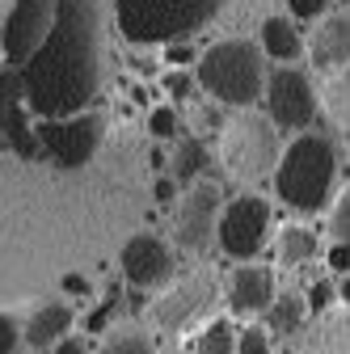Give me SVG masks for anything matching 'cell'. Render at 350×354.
I'll return each mask as SVG.
<instances>
[{
	"instance_id": "obj_1",
	"label": "cell",
	"mask_w": 350,
	"mask_h": 354,
	"mask_svg": "<svg viewBox=\"0 0 350 354\" xmlns=\"http://www.w3.org/2000/svg\"><path fill=\"white\" fill-rule=\"evenodd\" d=\"M30 118L89 110L106 80V0H55V21L17 68Z\"/></svg>"
},
{
	"instance_id": "obj_2",
	"label": "cell",
	"mask_w": 350,
	"mask_h": 354,
	"mask_svg": "<svg viewBox=\"0 0 350 354\" xmlns=\"http://www.w3.org/2000/svg\"><path fill=\"white\" fill-rule=\"evenodd\" d=\"M338 182V148L321 131H295V140L279 152L275 165V190L279 198L300 211V215H317L329 207Z\"/></svg>"
},
{
	"instance_id": "obj_3",
	"label": "cell",
	"mask_w": 350,
	"mask_h": 354,
	"mask_svg": "<svg viewBox=\"0 0 350 354\" xmlns=\"http://www.w3.org/2000/svg\"><path fill=\"white\" fill-rule=\"evenodd\" d=\"M118 34L136 47H165L194 38L228 9V0H110Z\"/></svg>"
},
{
	"instance_id": "obj_4",
	"label": "cell",
	"mask_w": 350,
	"mask_h": 354,
	"mask_svg": "<svg viewBox=\"0 0 350 354\" xmlns=\"http://www.w3.org/2000/svg\"><path fill=\"white\" fill-rule=\"evenodd\" d=\"M261 80H266V55L253 38H220L194 55V84L207 88V97L220 106H257Z\"/></svg>"
},
{
	"instance_id": "obj_5",
	"label": "cell",
	"mask_w": 350,
	"mask_h": 354,
	"mask_svg": "<svg viewBox=\"0 0 350 354\" xmlns=\"http://www.w3.org/2000/svg\"><path fill=\"white\" fill-rule=\"evenodd\" d=\"M279 127L266 114H237L232 122H220V160L241 182H261L279 165Z\"/></svg>"
},
{
	"instance_id": "obj_6",
	"label": "cell",
	"mask_w": 350,
	"mask_h": 354,
	"mask_svg": "<svg viewBox=\"0 0 350 354\" xmlns=\"http://www.w3.org/2000/svg\"><path fill=\"white\" fill-rule=\"evenodd\" d=\"M261 102H266V118L279 131H308L321 114V93L313 76L295 64H275L266 68L261 80Z\"/></svg>"
},
{
	"instance_id": "obj_7",
	"label": "cell",
	"mask_w": 350,
	"mask_h": 354,
	"mask_svg": "<svg viewBox=\"0 0 350 354\" xmlns=\"http://www.w3.org/2000/svg\"><path fill=\"white\" fill-rule=\"evenodd\" d=\"M42 160H55L59 169H84L106 144V118L80 110L72 118H42L34 122Z\"/></svg>"
},
{
	"instance_id": "obj_8",
	"label": "cell",
	"mask_w": 350,
	"mask_h": 354,
	"mask_svg": "<svg viewBox=\"0 0 350 354\" xmlns=\"http://www.w3.org/2000/svg\"><path fill=\"white\" fill-rule=\"evenodd\" d=\"M266 236H270V203L261 194H237L232 203H220L215 241L228 257H257Z\"/></svg>"
},
{
	"instance_id": "obj_9",
	"label": "cell",
	"mask_w": 350,
	"mask_h": 354,
	"mask_svg": "<svg viewBox=\"0 0 350 354\" xmlns=\"http://www.w3.org/2000/svg\"><path fill=\"white\" fill-rule=\"evenodd\" d=\"M55 21V0H13L0 26V51L9 68H21Z\"/></svg>"
},
{
	"instance_id": "obj_10",
	"label": "cell",
	"mask_w": 350,
	"mask_h": 354,
	"mask_svg": "<svg viewBox=\"0 0 350 354\" xmlns=\"http://www.w3.org/2000/svg\"><path fill=\"white\" fill-rule=\"evenodd\" d=\"M220 186L215 182H203V177H194V182L186 186L182 203H178V219H173V236H178L182 249L190 253H203L211 241H215V215H220Z\"/></svg>"
},
{
	"instance_id": "obj_11",
	"label": "cell",
	"mask_w": 350,
	"mask_h": 354,
	"mask_svg": "<svg viewBox=\"0 0 350 354\" xmlns=\"http://www.w3.org/2000/svg\"><path fill=\"white\" fill-rule=\"evenodd\" d=\"M215 299V279L211 274H190V279H182L173 291H165L152 308H148V321L160 329V333H178V329H186L203 308Z\"/></svg>"
},
{
	"instance_id": "obj_12",
	"label": "cell",
	"mask_w": 350,
	"mask_h": 354,
	"mask_svg": "<svg viewBox=\"0 0 350 354\" xmlns=\"http://www.w3.org/2000/svg\"><path fill=\"white\" fill-rule=\"evenodd\" d=\"M118 266H122V279L131 287L148 291V287L169 283V274H173V253H169V245L156 232H136V236L122 245Z\"/></svg>"
},
{
	"instance_id": "obj_13",
	"label": "cell",
	"mask_w": 350,
	"mask_h": 354,
	"mask_svg": "<svg viewBox=\"0 0 350 354\" xmlns=\"http://www.w3.org/2000/svg\"><path fill=\"white\" fill-rule=\"evenodd\" d=\"M275 270L270 266H249V261H241L237 270H232V279H228V308L237 317H257L261 308H266L270 299H275Z\"/></svg>"
},
{
	"instance_id": "obj_14",
	"label": "cell",
	"mask_w": 350,
	"mask_h": 354,
	"mask_svg": "<svg viewBox=\"0 0 350 354\" xmlns=\"http://www.w3.org/2000/svg\"><path fill=\"white\" fill-rule=\"evenodd\" d=\"M346 55H350V17L346 9L325 17L317 38H313V68L317 72H346Z\"/></svg>"
},
{
	"instance_id": "obj_15",
	"label": "cell",
	"mask_w": 350,
	"mask_h": 354,
	"mask_svg": "<svg viewBox=\"0 0 350 354\" xmlns=\"http://www.w3.org/2000/svg\"><path fill=\"white\" fill-rule=\"evenodd\" d=\"M64 333H72V308L59 304V299L38 304L34 313H30V321H26V329H21V337H26L30 350H51Z\"/></svg>"
},
{
	"instance_id": "obj_16",
	"label": "cell",
	"mask_w": 350,
	"mask_h": 354,
	"mask_svg": "<svg viewBox=\"0 0 350 354\" xmlns=\"http://www.w3.org/2000/svg\"><path fill=\"white\" fill-rule=\"evenodd\" d=\"M257 47L275 64H295L304 55V38H300L291 17H266L261 21V34H257Z\"/></svg>"
},
{
	"instance_id": "obj_17",
	"label": "cell",
	"mask_w": 350,
	"mask_h": 354,
	"mask_svg": "<svg viewBox=\"0 0 350 354\" xmlns=\"http://www.w3.org/2000/svg\"><path fill=\"white\" fill-rule=\"evenodd\" d=\"M261 317H266V333L291 337L304 325V317H308V308H304V295L300 291H283V295H275L266 308H261Z\"/></svg>"
},
{
	"instance_id": "obj_18",
	"label": "cell",
	"mask_w": 350,
	"mask_h": 354,
	"mask_svg": "<svg viewBox=\"0 0 350 354\" xmlns=\"http://www.w3.org/2000/svg\"><path fill=\"white\" fill-rule=\"evenodd\" d=\"M203 173H207V144L199 136H178L173 140V182L190 186Z\"/></svg>"
},
{
	"instance_id": "obj_19",
	"label": "cell",
	"mask_w": 350,
	"mask_h": 354,
	"mask_svg": "<svg viewBox=\"0 0 350 354\" xmlns=\"http://www.w3.org/2000/svg\"><path fill=\"white\" fill-rule=\"evenodd\" d=\"M317 253H321V241H317L313 228L287 224V228L279 232V257H283L287 266H304V261H313Z\"/></svg>"
},
{
	"instance_id": "obj_20",
	"label": "cell",
	"mask_w": 350,
	"mask_h": 354,
	"mask_svg": "<svg viewBox=\"0 0 350 354\" xmlns=\"http://www.w3.org/2000/svg\"><path fill=\"white\" fill-rule=\"evenodd\" d=\"M98 354H156V337H152L148 329H140V325H118V329L102 342Z\"/></svg>"
},
{
	"instance_id": "obj_21",
	"label": "cell",
	"mask_w": 350,
	"mask_h": 354,
	"mask_svg": "<svg viewBox=\"0 0 350 354\" xmlns=\"http://www.w3.org/2000/svg\"><path fill=\"white\" fill-rule=\"evenodd\" d=\"M17 106H26L21 102V80H17V68L5 64V68H0V152H9L5 148V127H9Z\"/></svg>"
},
{
	"instance_id": "obj_22",
	"label": "cell",
	"mask_w": 350,
	"mask_h": 354,
	"mask_svg": "<svg viewBox=\"0 0 350 354\" xmlns=\"http://www.w3.org/2000/svg\"><path fill=\"white\" fill-rule=\"evenodd\" d=\"M232 342H237V329H232L228 317H220V321H211V325L199 333L194 354H232Z\"/></svg>"
},
{
	"instance_id": "obj_23",
	"label": "cell",
	"mask_w": 350,
	"mask_h": 354,
	"mask_svg": "<svg viewBox=\"0 0 350 354\" xmlns=\"http://www.w3.org/2000/svg\"><path fill=\"white\" fill-rule=\"evenodd\" d=\"M148 131H152V140H178L182 136V114L173 106H156L148 114Z\"/></svg>"
},
{
	"instance_id": "obj_24",
	"label": "cell",
	"mask_w": 350,
	"mask_h": 354,
	"mask_svg": "<svg viewBox=\"0 0 350 354\" xmlns=\"http://www.w3.org/2000/svg\"><path fill=\"white\" fill-rule=\"evenodd\" d=\"M160 88H165V93L173 97V106H178V102H190L194 97V72H186V68H169L165 76H160Z\"/></svg>"
},
{
	"instance_id": "obj_25",
	"label": "cell",
	"mask_w": 350,
	"mask_h": 354,
	"mask_svg": "<svg viewBox=\"0 0 350 354\" xmlns=\"http://www.w3.org/2000/svg\"><path fill=\"white\" fill-rule=\"evenodd\" d=\"M232 354H270V333L261 325H249L237 342H232Z\"/></svg>"
},
{
	"instance_id": "obj_26",
	"label": "cell",
	"mask_w": 350,
	"mask_h": 354,
	"mask_svg": "<svg viewBox=\"0 0 350 354\" xmlns=\"http://www.w3.org/2000/svg\"><path fill=\"white\" fill-rule=\"evenodd\" d=\"M333 299H338V287H333L329 279H317V283L308 287V295H304V308H308V313H325Z\"/></svg>"
},
{
	"instance_id": "obj_27",
	"label": "cell",
	"mask_w": 350,
	"mask_h": 354,
	"mask_svg": "<svg viewBox=\"0 0 350 354\" xmlns=\"http://www.w3.org/2000/svg\"><path fill=\"white\" fill-rule=\"evenodd\" d=\"M329 236H333V241H346V236H350V198H346V190H342V198L329 207Z\"/></svg>"
},
{
	"instance_id": "obj_28",
	"label": "cell",
	"mask_w": 350,
	"mask_h": 354,
	"mask_svg": "<svg viewBox=\"0 0 350 354\" xmlns=\"http://www.w3.org/2000/svg\"><path fill=\"white\" fill-rule=\"evenodd\" d=\"M287 13L291 21H317L329 13V0H287Z\"/></svg>"
},
{
	"instance_id": "obj_29",
	"label": "cell",
	"mask_w": 350,
	"mask_h": 354,
	"mask_svg": "<svg viewBox=\"0 0 350 354\" xmlns=\"http://www.w3.org/2000/svg\"><path fill=\"white\" fill-rule=\"evenodd\" d=\"M21 342V321L13 313H0V354H17Z\"/></svg>"
},
{
	"instance_id": "obj_30",
	"label": "cell",
	"mask_w": 350,
	"mask_h": 354,
	"mask_svg": "<svg viewBox=\"0 0 350 354\" xmlns=\"http://www.w3.org/2000/svg\"><path fill=\"white\" fill-rule=\"evenodd\" d=\"M194 47H190V38H178V42H165V59H169V68H186V64H194Z\"/></svg>"
},
{
	"instance_id": "obj_31",
	"label": "cell",
	"mask_w": 350,
	"mask_h": 354,
	"mask_svg": "<svg viewBox=\"0 0 350 354\" xmlns=\"http://www.w3.org/2000/svg\"><path fill=\"white\" fill-rule=\"evenodd\" d=\"M114 308H118V291H110V299L98 308L89 321H84V329H89V333H106V325H110V317H114Z\"/></svg>"
},
{
	"instance_id": "obj_32",
	"label": "cell",
	"mask_w": 350,
	"mask_h": 354,
	"mask_svg": "<svg viewBox=\"0 0 350 354\" xmlns=\"http://www.w3.org/2000/svg\"><path fill=\"white\" fill-rule=\"evenodd\" d=\"M51 354H93V350H89V342H84V337H72V333H64V337L51 346Z\"/></svg>"
},
{
	"instance_id": "obj_33",
	"label": "cell",
	"mask_w": 350,
	"mask_h": 354,
	"mask_svg": "<svg viewBox=\"0 0 350 354\" xmlns=\"http://www.w3.org/2000/svg\"><path fill=\"white\" fill-rule=\"evenodd\" d=\"M325 257H329V270H333V274H342V279H346V266H350V261H346V241H333V245H329V253H325Z\"/></svg>"
},
{
	"instance_id": "obj_34",
	"label": "cell",
	"mask_w": 350,
	"mask_h": 354,
	"mask_svg": "<svg viewBox=\"0 0 350 354\" xmlns=\"http://www.w3.org/2000/svg\"><path fill=\"white\" fill-rule=\"evenodd\" d=\"M220 122H224V118L215 114L211 106H199V110H194V127H199V131H220Z\"/></svg>"
},
{
	"instance_id": "obj_35",
	"label": "cell",
	"mask_w": 350,
	"mask_h": 354,
	"mask_svg": "<svg viewBox=\"0 0 350 354\" xmlns=\"http://www.w3.org/2000/svg\"><path fill=\"white\" fill-rule=\"evenodd\" d=\"M64 291L72 299H84V295H89V279H84V274H64Z\"/></svg>"
},
{
	"instance_id": "obj_36",
	"label": "cell",
	"mask_w": 350,
	"mask_h": 354,
	"mask_svg": "<svg viewBox=\"0 0 350 354\" xmlns=\"http://www.w3.org/2000/svg\"><path fill=\"white\" fill-rule=\"evenodd\" d=\"M173 194H178V190H173V177H156V203H160V207H169V203H173Z\"/></svg>"
},
{
	"instance_id": "obj_37",
	"label": "cell",
	"mask_w": 350,
	"mask_h": 354,
	"mask_svg": "<svg viewBox=\"0 0 350 354\" xmlns=\"http://www.w3.org/2000/svg\"><path fill=\"white\" fill-rule=\"evenodd\" d=\"M342 9H346V0H342Z\"/></svg>"
}]
</instances>
